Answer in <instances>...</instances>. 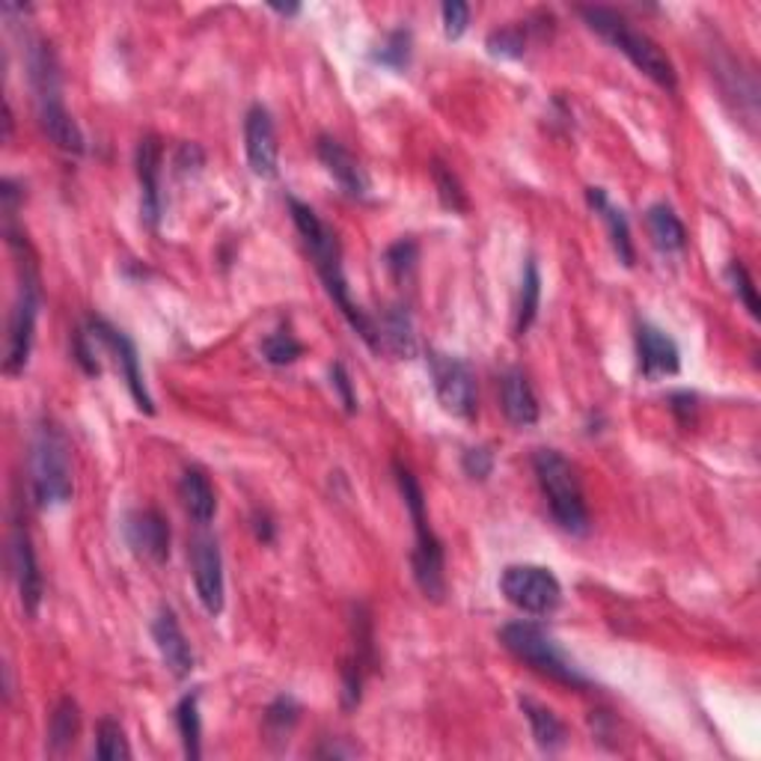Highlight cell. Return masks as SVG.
I'll list each match as a JSON object with an SVG mask.
<instances>
[{
    "mask_svg": "<svg viewBox=\"0 0 761 761\" xmlns=\"http://www.w3.org/2000/svg\"><path fill=\"white\" fill-rule=\"evenodd\" d=\"M580 19L586 21L589 30H595L598 36L607 39L613 49L622 51L643 75L655 81L657 87L675 89L678 77H675L673 60L666 57L655 39L643 30H636L625 15H619L616 10H607V7H580Z\"/></svg>",
    "mask_w": 761,
    "mask_h": 761,
    "instance_id": "cell-1",
    "label": "cell"
},
{
    "mask_svg": "<svg viewBox=\"0 0 761 761\" xmlns=\"http://www.w3.org/2000/svg\"><path fill=\"white\" fill-rule=\"evenodd\" d=\"M30 488L39 509L66 506L75 494L72 455L63 429L54 423H39L30 437Z\"/></svg>",
    "mask_w": 761,
    "mask_h": 761,
    "instance_id": "cell-2",
    "label": "cell"
},
{
    "mask_svg": "<svg viewBox=\"0 0 761 761\" xmlns=\"http://www.w3.org/2000/svg\"><path fill=\"white\" fill-rule=\"evenodd\" d=\"M395 483H399V492L405 497V506L411 511V520H414L416 532V548L414 557H411V566H414V580L420 592H423L429 601H444L446 595V571H444V545L434 536V530L429 527V515H425V494L416 483V476L402 464H393Z\"/></svg>",
    "mask_w": 761,
    "mask_h": 761,
    "instance_id": "cell-3",
    "label": "cell"
},
{
    "mask_svg": "<svg viewBox=\"0 0 761 761\" xmlns=\"http://www.w3.org/2000/svg\"><path fill=\"white\" fill-rule=\"evenodd\" d=\"M532 471L539 476L541 492L550 506V515L559 527L571 536H586L589 532V509L583 488H580L578 471L557 450H539L532 455Z\"/></svg>",
    "mask_w": 761,
    "mask_h": 761,
    "instance_id": "cell-4",
    "label": "cell"
},
{
    "mask_svg": "<svg viewBox=\"0 0 761 761\" xmlns=\"http://www.w3.org/2000/svg\"><path fill=\"white\" fill-rule=\"evenodd\" d=\"M289 212L295 226H298L300 239H304V244L313 253V260H316L321 283H325V289H328V295L339 307V313L346 318L355 316L357 304L348 295L346 274H342V247H339L337 232L330 230L328 223L321 221L307 203H300L295 197H289Z\"/></svg>",
    "mask_w": 761,
    "mask_h": 761,
    "instance_id": "cell-5",
    "label": "cell"
},
{
    "mask_svg": "<svg viewBox=\"0 0 761 761\" xmlns=\"http://www.w3.org/2000/svg\"><path fill=\"white\" fill-rule=\"evenodd\" d=\"M500 643L509 648L511 655L532 666L536 673L548 675L553 681L574 690H586L589 678L571 664L569 655L557 646V640L536 622H511L500 631Z\"/></svg>",
    "mask_w": 761,
    "mask_h": 761,
    "instance_id": "cell-6",
    "label": "cell"
},
{
    "mask_svg": "<svg viewBox=\"0 0 761 761\" xmlns=\"http://www.w3.org/2000/svg\"><path fill=\"white\" fill-rule=\"evenodd\" d=\"M500 592L511 607L527 616H550L562 604L557 574L541 566H509L500 578Z\"/></svg>",
    "mask_w": 761,
    "mask_h": 761,
    "instance_id": "cell-7",
    "label": "cell"
},
{
    "mask_svg": "<svg viewBox=\"0 0 761 761\" xmlns=\"http://www.w3.org/2000/svg\"><path fill=\"white\" fill-rule=\"evenodd\" d=\"M429 372H432L437 402L444 405L446 414L473 420L476 408H479V393H476V376H473L471 363L462 360V357L432 351L429 355Z\"/></svg>",
    "mask_w": 761,
    "mask_h": 761,
    "instance_id": "cell-8",
    "label": "cell"
},
{
    "mask_svg": "<svg viewBox=\"0 0 761 761\" xmlns=\"http://www.w3.org/2000/svg\"><path fill=\"white\" fill-rule=\"evenodd\" d=\"M36 309H39V286L36 274L24 271L19 300L10 316V337H7V357H3V372L19 376L28 369L30 351H33V330H36Z\"/></svg>",
    "mask_w": 761,
    "mask_h": 761,
    "instance_id": "cell-9",
    "label": "cell"
},
{
    "mask_svg": "<svg viewBox=\"0 0 761 761\" xmlns=\"http://www.w3.org/2000/svg\"><path fill=\"white\" fill-rule=\"evenodd\" d=\"M87 330L93 334L98 348H107V351L114 355L116 367L123 369V378H126V384L128 390H131V399L137 402V408H140L144 414H155L152 395H149V390H146L144 384V372H140V357H137L135 342H131L123 330L107 325L105 318H89Z\"/></svg>",
    "mask_w": 761,
    "mask_h": 761,
    "instance_id": "cell-10",
    "label": "cell"
},
{
    "mask_svg": "<svg viewBox=\"0 0 761 761\" xmlns=\"http://www.w3.org/2000/svg\"><path fill=\"white\" fill-rule=\"evenodd\" d=\"M191 569L197 595L209 616H221L226 604V583H223V557L221 545L212 536H193L191 539Z\"/></svg>",
    "mask_w": 761,
    "mask_h": 761,
    "instance_id": "cell-11",
    "label": "cell"
},
{
    "mask_svg": "<svg viewBox=\"0 0 761 761\" xmlns=\"http://www.w3.org/2000/svg\"><path fill=\"white\" fill-rule=\"evenodd\" d=\"M10 566L12 578H15V586H19L21 607L28 616H36L39 604H42V595H45V583H42V571H39L36 550H33V541H30V532L24 530V524L15 520L10 539Z\"/></svg>",
    "mask_w": 761,
    "mask_h": 761,
    "instance_id": "cell-12",
    "label": "cell"
},
{
    "mask_svg": "<svg viewBox=\"0 0 761 761\" xmlns=\"http://www.w3.org/2000/svg\"><path fill=\"white\" fill-rule=\"evenodd\" d=\"M244 149H247V161L251 170L262 179H274L277 176V128L271 119L268 107L253 105L244 119Z\"/></svg>",
    "mask_w": 761,
    "mask_h": 761,
    "instance_id": "cell-13",
    "label": "cell"
},
{
    "mask_svg": "<svg viewBox=\"0 0 761 761\" xmlns=\"http://www.w3.org/2000/svg\"><path fill=\"white\" fill-rule=\"evenodd\" d=\"M36 116L42 131L49 135V140L63 152L81 155L84 152V131L75 123V116L68 114L63 98H60V87L36 89Z\"/></svg>",
    "mask_w": 761,
    "mask_h": 761,
    "instance_id": "cell-14",
    "label": "cell"
},
{
    "mask_svg": "<svg viewBox=\"0 0 761 761\" xmlns=\"http://www.w3.org/2000/svg\"><path fill=\"white\" fill-rule=\"evenodd\" d=\"M126 541L137 557L167 562L170 557V524L158 509H137L126 518Z\"/></svg>",
    "mask_w": 761,
    "mask_h": 761,
    "instance_id": "cell-15",
    "label": "cell"
},
{
    "mask_svg": "<svg viewBox=\"0 0 761 761\" xmlns=\"http://www.w3.org/2000/svg\"><path fill=\"white\" fill-rule=\"evenodd\" d=\"M636 357H640V372L652 381L675 376L681 369V351L675 346V339L646 321L636 328Z\"/></svg>",
    "mask_w": 761,
    "mask_h": 761,
    "instance_id": "cell-16",
    "label": "cell"
},
{
    "mask_svg": "<svg viewBox=\"0 0 761 761\" xmlns=\"http://www.w3.org/2000/svg\"><path fill=\"white\" fill-rule=\"evenodd\" d=\"M161 165H165V146L155 135L144 137L137 146V179H140V209L149 226L161 221Z\"/></svg>",
    "mask_w": 761,
    "mask_h": 761,
    "instance_id": "cell-17",
    "label": "cell"
},
{
    "mask_svg": "<svg viewBox=\"0 0 761 761\" xmlns=\"http://www.w3.org/2000/svg\"><path fill=\"white\" fill-rule=\"evenodd\" d=\"M152 640L155 646H158V652H161V657H165L167 669L176 675V678H188V675L193 673V648L191 643H188V636H184L182 625H179V619H176V613L170 607H161L158 610V616H155L152 622Z\"/></svg>",
    "mask_w": 761,
    "mask_h": 761,
    "instance_id": "cell-18",
    "label": "cell"
},
{
    "mask_svg": "<svg viewBox=\"0 0 761 761\" xmlns=\"http://www.w3.org/2000/svg\"><path fill=\"white\" fill-rule=\"evenodd\" d=\"M316 155H318V161L325 165V170L334 176V182H337L348 197H355V200H363V197H367L369 193L367 170H363V165H360L355 155L348 152L346 146L339 144V140H334V137H318Z\"/></svg>",
    "mask_w": 761,
    "mask_h": 761,
    "instance_id": "cell-19",
    "label": "cell"
},
{
    "mask_svg": "<svg viewBox=\"0 0 761 761\" xmlns=\"http://www.w3.org/2000/svg\"><path fill=\"white\" fill-rule=\"evenodd\" d=\"M500 405L506 420L518 429H530L539 423V399H536L527 372L520 369H509L500 378Z\"/></svg>",
    "mask_w": 761,
    "mask_h": 761,
    "instance_id": "cell-20",
    "label": "cell"
},
{
    "mask_svg": "<svg viewBox=\"0 0 761 761\" xmlns=\"http://www.w3.org/2000/svg\"><path fill=\"white\" fill-rule=\"evenodd\" d=\"M586 200H589V205H592V209L604 218V223H607L610 242H613V251H616L619 262H622L625 268H631L636 260V253H634V242H631V226H627L625 212L610 203L604 188H586Z\"/></svg>",
    "mask_w": 761,
    "mask_h": 761,
    "instance_id": "cell-21",
    "label": "cell"
},
{
    "mask_svg": "<svg viewBox=\"0 0 761 761\" xmlns=\"http://www.w3.org/2000/svg\"><path fill=\"white\" fill-rule=\"evenodd\" d=\"M179 497H182L184 511H188L200 527L212 524L214 511H218V497H214V488L212 483L205 479V473L184 471L182 483H179Z\"/></svg>",
    "mask_w": 761,
    "mask_h": 761,
    "instance_id": "cell-22",
    "label": "cell"
},
{
    "mask_svg": "<svg viewBox=\"0 0 761 761\" xmlns=\"http://www.w3.org/2000/svg\"><path fill=\"white\" fill-rule=\"evenodd\" d=\"M520 711L527 714L532 738H536V743H539L541 750L557 752L569 743V729H566V723H562L550 708L532 702V699H520Z\"/></svg>",
    "mask_w": 761,
    "mask_h": 761,
    "instance_id": "cell-23",
    "label": "cell"
},
{
    "mask_svg": "<svg viewBox=\"0 0 761 761\" xmlns=\"http://www.w3.org/2000/svg\"><path fill=\"white\" fill-rule=\"evenodd\" d=\"M646 226H648V235H652V242H655V247H660L664 253L685 251V244H687L685 223L678 221V214H675L666 203H655L652 209H648Z\"/></svg>",
    "mask_w": 761,
    "mask_h": 761,
    "instance_id": "cell-24",
    "label": "cell"
},
{
    "mask_svg": "<svg viewBox=\"0 0 761 761\" xmlns=\"http://www.w3.org/2000/svg\"><path fill=\"white\" fill-rule=\"evenodd\" d=\"M381 334V348L393 351L399 357H414L416 337H414V321L408 316L405 307H390L378 325Z\"/></svg>",
    "mask_w": 761,
    "mask_h": 761,
    "instance_id": "cell-25",
    "label": "cell"
},
{
    "mask_svg": "<svg viewBox=\"0 0 761 761\" xmlns=\"http://www.w3.org/2000/svg\"><path fill=\"white\" fill-rule=\"evenodd\" d=\"M77 732H81V708L75 699H60L54 714L49 720V747L51 752H66L68 747H75Z\"/></svg>",
    "mask_w": 761,
    "mask_h": 761,
    "instance_id": "cell-26",
    "label": "cell"
},
{
    "mask_svg": "<svg viewBox=\"0 0 761 761\" xmlns=\"http://www.w3.org/2000/svg\"><path fill=\"white\" fill-rule=\"evenodd\" d=\"M176 726H179V734H182V747L188 759H200L203 750H200V734H203V723H200V694L182 696V702L176 705Z\"/></svg>",
    "mask_w": 761,
    "mask_h": 761,
    "instance_id": "cell-27",
    "label": "cell"
},
{
    "mask_svg": "<svg viewBox=\"0 0 761 761\" xmlns=\"http://www.w3.org/2000/svg\"><path fill=\"white\" fill-rule=\"evenodd\" d=\"M541 304V274L536 260L527 262L524 268V279H520V298H518V321H515V330L518 334H527L532 328V321L539 316Z\"/></svg>",
    "mask_w": 761,
    "mask_h": 761,
    "instance_id": "cell-28",
    "label": "cell"
},
{
    "mask_svg": "<svg viewBox=\"0 0 761 761\" xmlns=\"http://www.w3.org/2000/svg\"><path fill=\"white\" fill-rule=\"evenodd\" d=\"M300 720V705L292 699V696H277L274 702L268 705L265 711V732H268V741H289L292 729L298 726Z\"/></svg>",
    "mask_w": 761,
    "mask_h": 761,
    "instance_id": "cell-29",
    "label": "cell"
},
{
    "mask_svg": "<svg viewBox=\"0 0 761 761\" xmlns=\"http://www.w3.org/2000/svg\"><path fill=\"white\" fill-rule=\"evenodd\" d=\"M432 176H434V188H437V197H441V205H444L446 212L464 214L467 209H471V203H467V193H464L462 182H458V176H455L444 161H434Z\"/></svg>",
    "mask_w": 761,
    "mask_h": 761,
    "instance_id": "cell-30",
    "label": "cell"
},
{
    "mask_svg": "<svg viewBox=\"0 0 761 761\" xmlns=\"http://www.w3.org/2000/svg\"><path fill=\"white\" fill-rule=\"evenodd\" d=\"M262 357L268 360L271 367H292L300 355H304V346H300L295 334L289 328H279L274 334L262 339Z\"/></svg>",
    "mask_w": 761,
    "mask_h": 761,
    "instance_id": "cell-31",
    "label": "cell"
},
{
    "mask_svg": "<svg viewBox=\"0 0 761 761\" xmlns=\"http://www.w3.org/2000/svg\"><path fill=\"white\" fill-rule=\"evenodd\" d=\"M96 759L102 761H126L131 759L126 729L116 720H102L96 729Z\"/></svg>",
    "mask_w": 761,
    "mask_h": 761,
    "instance_id": "cell-32",
    "label": "cell"
},
{
    "mask_svg": "<svg viewBox=\"0 0 761 761\" xmlns=\"http://www.w3.org/2000/svg\"><path fill=\"white\" fill-rule=\"evenodd\" d=\"M411 45H414L411 30L399 28L393 30V33H387V39L381 42V49L372 54V60L381 63V66L395 68V72H405L408 63H411Z\"/></svg>",
    "mask_w": 761,
    "mask_h": 761,
    "instance_id": "cell-33",
    "label": "cell"
},
{
    "mask_svg": "<svg viewBox=\"0 0 761 761\" xmlns=\"http://www.w3.org/2000/svg\"><path fill=\"white\" fill-rule=\"evenodd\" d=\"M488 54L503 60H520L527 51V28H500L488 36Z\"/></svg>",
    "mask_w": 761,
    "mask_h": 761,
    "instance_id": "cell-34",
    "label": "cell"
},
{
    "mask_svg": "<svg viewBox=\"0 0 761 761\" xmlns=\"http://www.w3.org/2000/svg\"><path fill=\"white\" fill-rule=\"evenodd\" d=\"M416 260H420V247H416L414 239H399V242L390 244L384 253L387 271H390L395 279L408 277V274L414 271Z\"/></svg>",
    "mask_w": 761,
    "mask_h": 761,
    "instance_id": "cell-35",
    "label": "cell"
},
{
    "mask_svg": "<svg viewBox=\"0 0 761 761\" xmlns=\"http://www.w3.org/2000/svg\"><path fill=\"white\" fill-rule=\"evenodd\" d=\"M729 283H732L734 295L741 298V304L747 307V313H750L752 318H761V304H759V292H755V283H752L750 271L743 268L741 262L734 260L732 265H729Z\"/></svg>",
    "mask_w": 761,
    "mask_h": 761,
    "instance_id": "cell-36",
    "label": "cell"
},
{
    "mask_svg": "<svg viewBox=\"0 0 761 761\" xmlns=\"http://www.w3.org/2000/svg\"><path fill=\"white\" fill-rule=\"evenodd\" d=\"M441 15H444L446 39H462L467 24H471V7L464 0H446L441 7Z\"/></svg>",
    "mask_w": 761,
    "mask_h": 761,
    "instance_id": "cell-37",
    "label": "cell"
},
{
    "mask_svg": "<svg viewBox=\"0 0 761 761\" xmlns=\"http://www.w3.org/2000/svg\"><path fill=\"white\" fill-rule=\"evenodd\" d=\"M462 467L464 473L471 476V479H476V483H485L488 476L494 473V453L488 450V446H473V450H467L462 458Z\"/></svg>",
    "mask_w": 761,
    "mask_h": 761,
    "instance_id": "cell-38",
    "label": "cell"
},
{
    "mask_svg": "<svg viewBox=\"0 0 761 761\" xmlns=\"http://www.w3.org/2000/svg\"><path fill=\"white\" fill-rule=\"evenodd\" d=\"M330 384L337 387V393H339V399H342V405H346L348 414H355L357 411L355 384H351V376H348V369L342 367V363H334V367H330Z\"/></svg>",
    "mask_w": 761,
    "mask_h": 761,
    "instance_id": "cell-39",
    "label": "cell"
},
{
    "mask_svg": "<svg viewBox=\"0 0 761 761\" xmlns=\"http://www.w3.org/2000/svg\"><path fill=\"white\" fill-rule=\"evenodd\" d=\"M669 411H673L681 423H694L696 416V395L687 393V390H681V393H673L669 395Z\"/></svg>",
    "mask_w": 761,
    "mask_h": 761,
    "instance_id": "cell-40",
    "label": "cell"
},
{
    "mask_svg": "<svg viewBox=\"0 0 761 761\" xmlns=\"http://www.w3.org/2000/svg\"><path fill=\"white\" fill-rule=\"evenodd\" d=\"M176 167H179L182 173H188V170H200V167H203V149L197 144H184L182 149H179Z\"/></svg>",
    "mask_w": 761,
    "mask_h": 761,
    "instance_id": "cell-41",
    "label": "cell"
},
{
    "mask_svg": "<svg viewBox=\"0 0 761 761\" xmlns=\"http://www.w3.org/2000/svg\"><path fill=\"white\" fill-rule=\"evenodd\" d=\"M253 530H256V539L265 541V545L274 541V524H271L268 515H256V518H253Z\"/></svg>",
    "mask_w": 761,
    "mask_h": 761,
    "instance_id": "cell-42",
    "label": "cell"
},
{
    "mask_svg": "<svg viewBox=\"0 0 761 761\" xmlns=\"http://www.w3.org/2000/svg\"><path fill=\"white\" fill-rule=\"evenodd\" d=\"M355 747H339V743H328V747H321L318 750V755H334V759H342V755H355Z\"/></svg>",
    "mask_w": 761,
    "mask_h": 761,
    "instance_id": "cell-43",
    "label": "cell"
},
{
    "mask_svg": "<svg viewBox=\"0 0 761 761\" xmlns=\"http://www.w3.org/2000/svg\"><path fill=\"white\" fill-rule=\"evenodd\" d=\"M271 10L279 12V15H298L300 7L298 3H271Z\"/></svg>",
    "mask_w": 761,
    "mask_h": 761,
    "instance_id": "cell-44",
    "label": "cell"
}]
</instances>
